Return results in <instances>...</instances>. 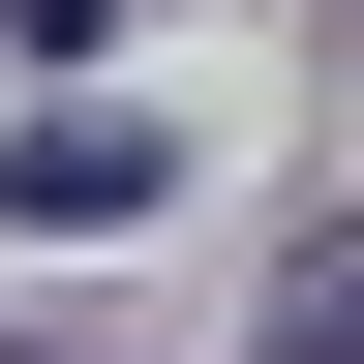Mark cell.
Instances as JSON below:
<instances>
[{"label": "cell", "instance_id": "1", "mask_svg": "<svg viewBox=\"0 0 364 364\" xmlns=\"http://www.w3.org/2000/svg\"><path fill=\"white\" fill-rule=\"evenodd\" d=\"M152 122H122V91H31V122H0V243H122V213H152Z\"/></svg>", "mask_w": 364, "mask_h": 364}, {"label": "cell", "instance_id": "2", "mask_svg": "<svg viewBox=\"0 0 364 364\" xmlns=\"http://www.w3.org/2000/svg\"><path fill=\"white\" fill-rule=\"evenodd\" d=\"M0 31H61V61H91V31H122V0H0Z\"/></svg>", "mask_w": 364, "mask_h": 364}]
</instances>
